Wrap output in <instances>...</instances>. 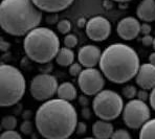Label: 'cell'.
Wrapping results in <instances>:
<instances>
[{
    "label": "cell",
    "instance_id": "f1b7e54d",
    "mask_svg": "<svg viewBox=\"0 0 155 139\" xmlns=\"http://www.w3.org/2000/svg\"><path fill=\"white\" fill-rule=\"evenodd\" d=\"M151 31H152V27L150 24H148L147 22H146V23H143L142 25H140V33H142L143 36L150 35Z\"/></svg>",
    "mask_w": 155,
    "mask_h": 139
},
{
    "label": "cell",
    "instance_id": "4fadbf2b",
    "mask_svg": "<svg viewBox=\"0 0 155 139\" xmlns=\"http://www.w3.org/2000/svg\"><path fill=\"white\" fill-rule=\"evenodd\" d=\"M135 81L142 89L152 90L155 87V65L151 63L140 65L135 76Z\"/></svg>",
    "mask_w": 155,
    "mask_h": 139
},
{
    "label": "cell",
    "instance_id": "484cf974",
    "mask_svg": "<svg viewBox=\"0 0 155 139\" xmlns=\"http://www.w3.org/2000/svg\"><path fill=\"white\" fill-rule=\"evenodd\" d=\"M82 72V65L80 63H72L69 66V74L71 76H79Z\"/></svg>",
    "mask_w": 155,
    "mask_h": 139
},
{
    "label": "cell",
    "instance_id": "3957f363",
    "mask_svg": "<svg viewBox=\"0 0 155 139\" xmlns=\"http://www.w3.org/2000/svg\"><path fill=\"white\" fill-rule=\"evenodd\" d=\"M42 11L33 0H2L0 5V24L6 34L16 37L27 35L39 26Z\"/></svg>",
    "mask_w": 155,
    "mask_h": 139
},
{
    "label": "cell",
    "instance_id": "9c48e42d",
    "mask_svg": "<svg viewBox=\"0 0 155 139\" xmlns=\"http://www.w3.org/2000/svg\"><path fill=\"white\" fill-rule=\"evenodd\" d=\"M78 84L81 91L85 95H97L103 90L105 79L100 70L92 68H85L78 76Z\"/></svg>",
    "mask_w": 155,
    "mask_h": 139
},
{
    "label": "cell",
    "instance_id": "ac0fdd59",
    "mask_svg": "<svg viewBox=\"0 0 155 139\" xmlns=\"http://www.w3.org/2000/svg\"><path fill=\"white\" fill-rule=\"evenodd\" d=\"M56 61L62 67H67L70 66L74 61V53L72 51L71 48H68V47H62L60 48L58 54L56 57Z\"/></svg>",
    "mask_w": 155,
    "mask_h": 139
},
{
    "label": "cell",
    "instance_id": "277c9868",
    "mask_svg": "<svg viewBox=\"0 0 155 139\" xmlns=\"http://www.w3.org/2000/svg\"><path fill=\"white\" fill-rule=\"evenodd\" d=\"M23 47L26 56L31 61L44 64L57 57L60 50V40L51 29L36 27L25 36Z\"/></svg>",
    "mask_w": 155,
    "mask_h": 139
},
{
    "label": "cell",
    "instance_id": "7402d4cb",
    "mask_svg": "<svg viewBox=\"0 0 155 139\" xmlns=\"http://www.w3.org/2000/svg\"><path fill=\"white\" fill-rule=\"evenodd\" d=\"M64 45L68 48H74L78 45V37L74 34H68L64 38Z\"/></svg>",
    "mask_w": 155,
    "mask_h": 139
},
{
    "label": "cell",
    "instance_id": "cb8c5ba5",
    "mask_svg": "<svg viewBox=\"0 0 155 139\" xmlns=\"http://www.w3.org/2000/svg\"><path fill=\"white\" fill-rule=\"evenodd\" d=\"M111 138H113V139H130L131 138V135H130L126 130L120 129V130H116V131L113 132L112 137Z\"/></svg>",
    "mask_w": 155,
    "mask_h": 139
},
{
    "label": "cell",
    "instance_id": "e0dca14e",
    "mask_svg": "<svg viewBox=\"0 0 155 139\" xmlns=\"http://www.w3.org/2000/svg\"><path fill=\"white\" fill-rule=\"evenodd\" d=\"M59 99H65V101L71 102L77 99V89L74 87V84L69 83V82H65L62 83L58 87V91H57Z\"/></svg>",
    "mask_w": 155,
    "mask_h": 139
},
{
    "label": "cell",
    "instance_id": "d4e9b609",
    "mask_svg": "<svg viewBox=\"0 0 155 139\" xmlns=\"http://www.w3.org/2000/svg\"><path fill=\"white\" fill-rule=\"evenodd\" d=\"M0 137L2 139H21V135L14 130H10V131H4Z\"/></svg>",
    "mask_w": 155,
    "mask_h": 139
},
{
    "label": "cell",
    "instance_id": "f546056e",
    "mask_svg": "<svg viewBox=\"0 0 155 139\" xmlns=\"http://www.w3.org/2000/svg\"><path fill=\"white\" fill-rule=\"evenodd\" d=\"M153 37H151L150 35H145L143 36V38L142 39V43L143 45H145V46H150V45H152V43H153Z\"/></svg>",
    "mask_w": 155,
    "mask_h": 139
},
{
    "label": "cell",
    "instance_id": "ffe728a7",
    "mask_svg": "<svg viewBox=\"0 0 155 139\" xmlns=\"http://www.w3.org/2000/svg\"><path fill=\"white\" fill-rule=\"evenodd\" d=\"M17 127V119L15 116L8 115L4 116L1 120V128L4 131H10V130H15Z\"/></svg>",
    "mask_w": 155,
    "mask_h": 139
},
{
    "label": "cell",
    "instance_id": "9a60e30c",
    "mask_svg": "<svg viewBox=\"0 0 155 139\" xmlns=\"http://www.w3.org/2000/svg\"><path fill=\"white\" fill-rule=\"evenodd\" d=\"M136 15L143 22L155 21V0H142L136 8Z\"/></svg>",
    "mask_w": 155,
    "mask_h": 139
},
{
    "label": "cell",
    "instance_id": "6da1fadb",
    "mask_svg": "<svg viewBox=\"0 0 155 139\" xmlns=\"http://www.w3.org/2000/svg\"><path fill=\"white\" fill-rule=\"evenodd\" d=\"M35 122L42 137L65 139L76 132L78 114L74 107L68 101L51 99L39 107Z\"/></svg>",
    "mask_w": 155,
    "mask_h": 139
},
{
    "label": "cell",
    "instance_id": "5bb4252c",
    "mask_svg": "<svg viewBox=\"0 0 155 139\" xmlns=\"http://www.w3.org/2000/svg\"><path fill=\"white\" fill-rule=\"evenodd\" d=\"M74 0H33L34 3L43 12L58 13L69 8Z\"/></svg>",
    "mask_w": 155,
    "mask_h": 139
},
{
    "label": "cell",
    "instance_id": "52a82bcc",
    "mask_svg": "<svg viewBox=\"0 0 155 139\" xmlns=\"http://www.w3.org/2000/svg\"><path fill=\"white\" fill-rule=\"evenodd\" d=\"M150 109L142 99H131L123 109V119L130 129H140L150 119Z\"/></svg>",
    "mask_w": 155,
    "mask_h": 139
},
{
    "label": "cell",
    "instance_id": "4316f807",
    "mask_svg": "<svg viewBox=\"0 0 155 139\" xmlns=\"http://www.w3.org/2000/svg\"><path fill=\"white\" fill-rule=\"evenodd\" d=\"M20 129H21V132L24 134V135H29V134L33 132V126H31V121H28V120L22 122Z\"/></svg>",
    "mask_w": 155,
    "mask_h": 139
},
{
    "label": "cell",
    "instance_id": "83f0119b",
    "mask_svg": "<svg viewBox=\"0 0 155 139\" xmlns=\"http://www.w3.org/2000/svg\"><path fill=\"white\" fill-rule=\"evenodd\" d=\"M86 131H87V126H86L84 122L78 121V124L76 128V133L78 135H83V134L86 133Z\"/></svg>",
    "mask_w": 155,
    "mask_h": 139
},
{
    "label": "cell",
    "instance_id": "4dcf8cb0",
    "mask_svg": "<svg viewBox=\"0 0 155 139\" xmlns=\"http://www.w3.org/2000/svg\"><path fill=\"white\" fill-rule=\"evenodd\" d=\"M147 91L148 90H145V89H142V90L137 91V95H136V96H137V99H142V101H143V102L147 101L148 97H149Z\"/></svg>",
    "mask_w": 155,
    "mask_h": 139
},
{
    "label": "cell",
    "instance_id": "8fae6325",
    "mask_svg": "<svg viewBox=\"0 0 155 139\" xmlns=\"http://www.w3.org/2000/svg\"><path fill=\"white\" fill-rule=\"evenodd\" d=\"M116 31H117V35L123 40H133V39H135L140 35V23L135 18L126 17L118 22L117 27H116Z\"/></svg>",
    "mask_w": 155,
    "mask_h": 139
},
{
    "label": "cell",
    "instance_id": "ba28073f",
    "mask_svg": "<svg viewBox=\"0 0 155 139\" xmlns=\"http://www.w3.org/2000/svg\"><path fill=\"white\" fill-rule=\"evenodd\" d=\"M58 82L51 74H38L33 79L29 87L31 96L39 102H46L58 91Z\"/></svg>",
    "mask_w": 155,
    "mask_h": 139
},
{
    "label": "cell",
    "instance_id": "f35d334b",
    "mask_svg": "<svg viewBox=\"0 0 155 139\" xmlns=\"http://www.w3.org/2000/svg\"><path fill=\"white\" fill-rule=\"evenodd\" d=\"M152 46H153V49H154V51H155V38L153 39V43H152Z\"/></svg>",
    "mask_w": 155,
    "mask_h": 139
},
{
    "label": "cell",
    "instance_id": "5b68a950",
    "mask_svg": "<svg viewBox=\"0 0 155 139\" xmlns=\"http://www.w3.org/2000/svg\"><path fill=\"white\" fill-rule=\"evenodd\" d=\"M1 85V107H12L23 97L25 93V79L22 72L8 64H1L0 68Z\"/></svg>",
    "mask_w": 155,
    "mask_h": 139
},
{
    "label": "cell",
    "instance_id": "8992f818",
    "mask_svg": "<svg viewBox=\"0 0 155 139\" xmlns=\"http://www.w3.org/2000/svg\"><path fill=\"white\" fill-rule=\"evenodd\" d=\"M124 102L120 94L112 90H102L92 102V110L100 119L110 121L123 113Z\"/></svg>",
    "mask_w": 155,
    "mask_h": 139
},
{
    "label": "cell",
    "instance_id": "e575fe53",
    "mask_svg": "<svg viewBox=\"0 0 155 139\" xmlns=\"http://www.w3.org/2000/svg\"><path fill=\"white\" fill-rule=\"evenodd\" d=\"M80 104L83 105L84 107H87V105H88V99H87V97H86V96H83V95H82V96L80 97Z\"/></svg>",
    "mask_w": 155,
    "mask_h": 139
},
{
    "label": "cell",
    "instance_id": "d6a6232c",
    "mask_svg": "<svg viewBox=\"0 0 155 139\" xmlns=\"http://www.w3.org/2000/svg\"><path fill=\"white\" fill-rule=\"evenodd\" d=\"M82 116H83L84 118H86V119L90 118V110L87 108V107L83 108V110H82Z\"/></svg>",
    "mask_w": 155,
    "mask_h": 139
},
{
    "label": "cell",
    "instance_id": "d6986e66",
    "mask_svg": "<svg viewBox=\"0 0 155 139\" xmlns=\"http://www.w3.org/2000/svg\"><path fill=\"white\" fill-rule=\"evenodd\" d=\"M138 136L140 138H155V118L149 119L140 128Z\"/></svg>",
    "mask_w": 155,
    "mask_h": 139
},
{
    "label": "cell",
    "instance_id": "603a6c76",
    "mask_svg": "<svg viewBox=\"0 0 155 139\" xmlns=\"http://www.w3.org/2000/svg\"><path fill=\"white\" fill-rule=\"evenodd\" d=\"M58 31H60L62 35H66V34H68L70 31V29H71V24H70L69 20H61L60 22L58 23Z\"/></svg>",
    "mask_w": 155,
    "mask_h": 139
},
{
    "label": "cell",
    "instance_id": "1f68e13d",
    "mask_svg": "<svg viewBox=\"0 0 155 139\" xmlns=\"http://www.w3.org/2000/svg\"><path fill=\"white\" fill-rule=\"evenodd\" d=\"M149 101H150V106H151V108L155 111V87L151 90Z\"/></svg>",
    "mask_w": 155,
    "mask_h": 139
},
{
    "label": "cell",
    "instance_id": "836d02e7",
    "mask_svg": "<svg viewBox=\"0 0 155 139\" xmlns=\"http://www.w3.org/2000/svg\"><path fill=\"white\" fill-rule=\"evenodd\" d=\"M10 48V43L5 42L4 40H1V50L2 51H5Z\"/></svg>",
    "mask_w": 155,
    "mask_h": 139
},
{
    "label": "cell",
    "instance_id": "2e32d148",
    "mask_svg": "<svg viewBox=\"0 0 155 139\" xmlns=\"http://www.w3.org/2000/svg\"><path fill=\"white\" fill-rule=\"evenodd\" d=\"M114 132L113 126L107 120H97L92 126V134L95 138L106 139L112 137V134Z\"/></svg>",
    "mask_w": 155,
    "mask_h": 139
},
{
    "label": "cell",
    "instance_id": "74e56055",
    "mask_svg": "<svg viewBox=\"0 0 155 139\" xmlns=\"http://www.w3.org/2000/svg\"><path fill=\"white\" fill-rule=\"evenodd\" d=\"M112 1H116V2H129V1H132V0H112Z\"/></svg>",
    "mask_w": 155,
    "mask_h": 139
},
{
    "label": "cell",
    "instance_id": "8d00e7d4",
    "mask_svg": "<svg viewBox=\"0 0 155 139\" xmlns=\"http://www.w3.org/2000/svg\"><path fill=\"white\" fill-rule=\"evenodd\" d=\"M149 61H150V63H151V64H153V65H155V51H154V52H152V53L150 54Z\"/></svg>",
    "mask_w": 155,
    "mask_h": 139
},
{
    "label": "cell",
    "instance_id": "d590c367",
    "mask_svg": "<svg viewBox=\"0 0 155 139\" xmlns=\"http://www.w3.org/2000/svg\"><path fill=\"white\" fill-rule=\"evenodd\" d=\"M86 23H87V22H86L85 19H83V18L79 19V21H78V25H79V27H83L84 25H86Z\"/></svg>",
    "mask_w": 155,
    "mask_h": 139
},
{
    "label": "cell",
    "instance_id": "30bf717a",
    "mask_svg": "<svg viewBox=\"0 0 155 139\" xmlns=\"http://www.w3.org/2000/svg\"><path fill=\"white\" fill-rule=\"evenodd\" d=\"M86 34L88 38L95 42L105 41L111 34V24L106 18L97 16L86 23Z\"/></svg>",
    "mask_w": 155,
    "mask_h": 139
},
{
    "label": "cell",
    "instance_id": "7c38bea8",
    "mask_svg": "<svg viewBox=\"0 0 155 139\" xmlns=\"http://www.w3.org/2000/svg\"><path fill=\"white\" fill-rule=\"evenodd\" d=\"M102 52L95 45H85L80 48L78 53L79 63L85 68L95 67L100 63Z\"/></svg>",
    "mask_w": 155,
    "mask_h": 139
},
{
    "label": "cell",
    "instance_id": "7a4b0ae2",
    "mask_svg": "<svg viewBox=\"0 0 155 139\" xmlns=\"http://www.w3.org/2000/svg\"><path fill=\"white\" fill-rule=\"evenodd\" d=\"M100 69L108 81L124 84L131 81L140 69V58L136 51L123 43H115L102 52Z\"/></svg>",
    "mask_w": 155,
    "mask_h": 139
},
{
    "label": "cell",
    "instance_id": "44dd1931",
    "mask_svg": "<svg viewBox=\"0 0 155 139\" xmlns=\"http://www.w3.org/2000/svg\"><path fill=\"white\" fill-rule=\"evenodd\" d=\"M123 95L128 99H133L137 95V90L133 85H128L123 89Z\"/></svg>",
    "mask_w": 155,
    "mask_h": 139
}]
</instances>
